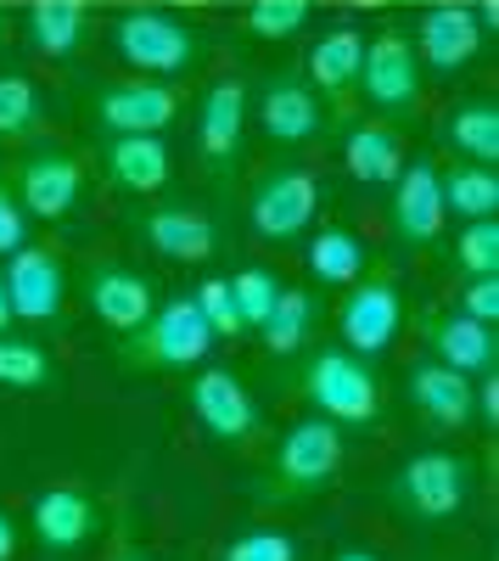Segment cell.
I'll use <instances>...</instances> for the list:
<instances>
[{
	"label": "cell",
	"mask_w": 499,
	"mask_h": 561,
	"mask_svg": "<svg viewBox=\"0 0 499 561\" xmlns=\"http://www.w3.org/2000/svg\"><path fill=\"white\" fill-rule=\"evenodd\" d=\"M314 12V0H247V34L258 39H292Z\"/></svg>",
	"instance_id": "d6a6232c"
},
{
	"label": "cell",
	"mask_w": 499,
	"mask_h": 561,
	"mask_svg": "<svg viewBox=\"0 0 499 561\" xmlns=\"http://www.w3.org/2000/svg\"><path fill=\"white\" fill-rule=\"evenodd\" d=\"M113 51L147 79H169V73H186L202 57V39L192 23H179L174 12H147L135 7L113 23Z\"/></svg>",
	"instance_id": "7a4b0ae2"
},
{
	"label": "cell",
	"mask_w": 499,
	"mask_h": 561,
	"mask_svg": "<svg viewBox=\"0 0 499 561\" xmlns=\"http://www.w3.org/2000/svg\"><path fill=\"white\" fill-rule=\"evenodd\" d=\"M410 399H416V410L432 421V427H443V433H455V427H466V421H477V377H461V370H449L438 359H427V365L410 370Z\"/></svg>",
	"instance_id": "9a60e30c"
},
{
	"label": "cell",
	"mask_w": 499,
	"mask_h": 561,
	"mask_svg": "<svg viewBox=\"0 0 499 561\" xmlns=\"http://www.w3.org/2000/svg\"><path fill=\"white\" fill-rule=\"evenodd\" d=\"M34 534L45 550H79L90 534H96V500L73 483H57L34 500Z\"/></svg>",
	"instance_id": "ac0fdd59"
},
{
	"label": "cell",
	"mask_w": 499,
	"mask_h": 561,
	"mask_svg": "<svg viewBox=\"0 0 499 561\" xmlns=\"http://www.w3.org/2000/svg\"><path fill=\"white\" fill-rule=\"evenodd\" d=\"M483 28L472 18V0H432L427 18H421V62L432 73H461L477 51H483Z\"/></svg>",
	"instance_id": "4fadbf2b"
},
{
	"label": "cell",
	"mask_w": 499,
	"mask_h": 561,
	"mask_svg": "<svg viewBox=\"0 0 499 561\" xmlns=\"http://www.w3.org/2000/svg\"><path fill=\"white\" fill-rule=\"evenodd\" d=\"M303 393L337 427H365V421L382 415V388L371 377V365L353 348H321L303 370Z\"/></svg>",
	"instance_id": "6da1fadb"
},
{
	"label": "cell",
	"mask_w": 499,
	"mask_h": 561,
	"mask_svg": "<svg viewBox=\"0 0 499 561\" xmlns=\"http://www.w3.org/2000/svg\"><path fill=\"white\" fill-rule=\"evenodd\" d=\"M461 314H472V320H483V325L499 320V275H466Z\"/></svg>",
	"instance_id": "8d00e7d4"
},
{
	"label": "cell",
	"mask_w": 499,
	"mask_h": 561,
	"mask_svg": "<svg viewBox=\"0 0 499 561\" xmlns=\"http://www.w3.org/2000/svg\"><path fill=\"white\" fill-rule=\"evenodd\" d=\"M359 57H365V34H359L353 23L326 28L321 39L309 45V79H314V90H332V96L353 90V79H359Z\"/></svg>",
	"instance_id": "cb8c5ba5"
},
{
	"label": "cell",
	"mask_w": 499,
	"mask_h": 561,
	"mask_svg": "<svg viewBox=\"0 0 499 561\" xmlns=\"http://www.w3.org/2000/svg\"><path fill=\"white\" fill-rule=\"evenodd\" d=\"M443 135H449V147H455L466 163H499V107L488 96L461 102L455 113H449Z\"/></svg>",
	"instance_id": "4316f807"
},
{
	"label": "cell",
	"mask_w": 499,
	"mask_h": 561,
	"mask_svg": "<svg viewBox=\"0 0 499 561\" xmlns=\"http://www.w3.org/2000/svg\"><path fill=\"white\" fill-rule=\"evenodd\" d=\"M432 348H438V365L461 370V377H483V370H494V359H499L494 325H483V320H472L461 309L432 320Z\"/></svg>",
	"instance_id": "7402d4cb"
},
{
	"label": "cell",
	"mask_w": 499,
	"mask_h": 561,
	"mask_svg": "<svg viewBox=\"0 0 499 561\" xmlns=\"http://www.w3.org/2000/svg\"><path fill=\"white\" fill-rule=\"evenodd\" d=\"M174 113H179L174 84L147 79V73L141 79H118V84H107L96 96V118L113 135H158V129L174 124Z\"/></svg>",
	"instance_id": "30bf717a"
},
{
	"label": "cell",
	"mask_w": 499,
	"mask_h": 561,
	"mask_svg": "<svg viewBox=\"0 0 499 561\" xmlns=\"http://www.w3.org/2000/svg\"><path fill=\"white\" fill-rule=\"evenodd\" d=\"M309 325H314V304H309V293L281 287V293H276V309H269V320L258 325V337H264L269 354H298V348L309 343Z\"/></svg>",
	"instance_id": "f1b7e54d"
},
{
	"label": "cell",
	"mask_w": 499,
	"mask_h": 561,
	"mask_svg": "<svg viewBox=\"0 0 499 561\" xmlns=\"http://www.w3.org/2000/svg\"><path fill=\"white\" fill-rule=\"evenodd\" d=\"M466 489H472V466L449 449H432V455H416L398 466L393 478V500L398 511H410L421 523H438V517H455L466 505Z\"/></svg>",
	"instance_id": "5b68a950"
},
{
	"label": "cell",
	"mask_w": 499,
	"mask_h": 561,
	"mask_svg": "<svg viewBox=\"0 0 499 561\" xmlns=\"http://www.w3.org/2000/svg\"><path fill=\"white\" fill-rule=\"evenodd\" d=\"M141 237L152 242V253L174 259V264H202L213 259L219 237H213V219L202 208H152L141 219Z\"/></svg>",
	"instance_id": "44dd1931"
},
{
	"label": "cell",
	"mask_w": 499,
	"mask_h": 561,
	"mask_svg": "<svg viewBox=\"0 0 499 561\" xmlns=\"http://www.w3.org/2000/svg\"><path fill=\"white\" fill-rule=\"evenodd\" d=\"M314 208H321V185H314L309 169H269L253 185L247 219L264 242H298L314 225Z\"/></svg>",
	"instance_id": "8992f818"
},
{
	"label": "cell",
	"mask_w": 499,
	"mask_h": 561,
	"mask_svg": "<svg viewBox=\"0 0 499 561\" xmlns=\"http://www.w3.org/2000/svg\"><path fill=\"white\" fill-rule=\"evenodd\" d=\"M477 421H483V427H494V421H499V382H494V370H483V377H477Z\"/></svg>",
	"instance_id": "f35d334b"
},
{
	"label": "cell",
	"mask_w": 499,
	"mask_h": 561,
	"mask_svg": "<svg viewBox=\"0 0 499 561\" xmlns=\"http://www.w3.org/2000/svg\"><path fill=\"white\" fill-rule=\"evenodd\" d=\"M219 561H298V545L281 528H247V534H236L231 545H224Z\"/></svg>",
	"instance_id": "e575fe53"
},
{
	"label": "cell",
	"mask_w": 499,
	"mask_h": 561,
	"mask_svg": "<svg viewBox=\"0 0 499 561\" xmlns=\"http://www.w3.org/2000/svg\"><path fill=\"white\" fill-rule=\"evenodd\" d=\"M107 174H113L118 192L152 197V192H163V185H169L174 158L163 147V135H113L107 140Z\"/></svg>",
	"instance_id": "e0dca14e"
},
{
	"label": "cell",
	"mask_w": 499,
	"mask_h": 561,
	"mask_svg": "<svg viewBox=\"0 0 499 561\" xmlns=\"http://www.w3.org/2000/svg\"><path fill=\"white\" fill-rule=\"evenodd\" d=\"M12 320L18 314H12V298H7V280H0V332H12Z\"/></svg>",
	"instance_id": "b9f144b4"
},
{
	"label": "cell",
	"mask_w": 499,
	"mask_h": 561,
	"mask_svg": "<svg viewBox=\"0 0 499 561\" xmlns=\"http://www.w3.org/2000/svg\"><path fill=\"white\" fill-rule=\"evenodd\" d=\"M276 293H281V280L269 275V270H258V264H247V270L231 275V298H236V314H242V332H258V325L269 320Z\"/></svg>",
	"instance_id": "f546056e"
},
{
	"label": "cell",
	"mask_w": 499,
	"mask_h": 561,
	"mask_svg": "<svg viewBox=\"0 0 499 561\" xmlns=\"http://www.w3.org/2000/svg\"><path fill=\"white\" fill-rule=\"evenodd\" d=\"M90 314H96L107 332H135V325H147L152 314V287L135 270H118V264H102L90 270Z\"/></svg>",
	"instance_id": "d6986e66"
},
{
	"label": "cell",
	"mask_w": 499,
	"mask_h": 561,
	"mask_svg": "<svg viewBox=\"0 0 499 561\" xmlns=\"http://www.w3.org/2000/svg\"><path fill=\"white\" fill-rule=\"evenodd\" d=\"M258 124L269 140H281V147H303V140L321 129V102H314V90L292 73L269 79L264 84V102H258Z\"/></svg>",
	"instance_id": "ffe728a7"
},
{
	"label": "cell",
	"mask_w": 499,
	"mask_h": 561,
	"mask_svg": "<svg viewBox=\"0 0 499 561\" xmlns=\"http://www.w3.org/2000/svg\"><path fill=\"white\" fill-rule=\"evenodd\" d=\"M242 129H247V84L242 79H213L202 107H197V152L208 163H231L236 147H242Z\"/></svg>",
	"instance_id": "2e32d148"
},
{
	"label": "cell",
	"mask_w": 499,
	"mask_h": 561,
	"mask_svg": "<svg viewBox=\"0 0 499 561\" xmlns=\"http://www.w3.org/2000/svg\"><path fill=\"white\" fill-rule=\"evenodd\" d=\"M23 242H28V214L7 185H0V253H18Z\"/></svg>",
	"instance_id": "74e56055"
},
{
	"label": "cell",
	"mask_w": 499,
	"mask_h": 561,
	"mask_svg": "<svg viewBox=\"0 0 499 561\" xmlns=\"http://www.w3.org/2000/svg\"><path fill=\"white\" fill-rule=\"evenodd\" d=\"M337 332H343V348L353 354H387L404 332V298L393 280H365L359 275L343 309H337Z\"/></svg>",
	"instance_id": "52a82bcc"
},
{
	"label": "cell",
	"mask_w": 499,
	"mask_h": 561,
	"mask_svg": "<svg viewBox=\"0 0 499 561\" xmlns=\"http://www.w3.org/2000/svg\"><path fill=\"white\" fill-rule=\"evenodd\" d=\"M51 377V359H45L39 343L0 332V388H39Z\"/></svg>",
	"instance_id": "1f68e13d"
},
{
	"label": "cell",
	"mask_w": 499,
	"mask_h": 561,
	"mask_svg": "<svg viewBox=\"0 0 499 561\" xmlns=\"http://www.w3.org/2000/svg\"><path fill=\"white\" fill-rule=\"evenodd\" d=\"M337 561H376V556H365V550H343Z\"/></svg>",
	"instance_id": "7bdbcfd3"
},
{
	"label": "cell",
	"mask_w": 499,
	"mask_h": 561,
	"mask_svg": "<svg viewBox=\"0 0 499 561\" xmlns=\"http://www.w3.org/2000/svg\"><path fill=\"white\" fill-rule=\"evenodd\" d=\"M276 478L287 489H321L343 472V433H337V421L326 415H309L298 421V427H287V438L276 444Z\"/></svg>",
	"instance_id": "9c48e42d"
},
{
	"label": "cell",
	"mask_w": 499,
	"mask_h": 561,
	"mask_svg": "<svg viewBox=\"0 0 499 561\" xmlns=\"http://www.w3.org/2000/svg\"><path fill=\"white\" fill-rule=\"evenodd\" d=\"M192 304L202 309L213 337H242V314H236V298H231V280H202V287L192 293Z\"/></svg>",
	"instance_id": "d590c367"
},
{
	"label": "cell",
	"mask_w": 499,
	"mask_h": 561,
	"mask_svg": "<svg viewBox=\"0 0 499 561\" xmlns=\"http://www.w3.org/2000/svg\"><path fill=\"white\" fill-rule=\"evenodd\" d=\"M84 28H90L84 0H34L28 7V39H34L39 57H57V62L73 57Z\"/></svg>",
	"instance_id": "d4e9b609"
},
{
	"label": "cell",
	"mask_w": 499,
	"mask_h": 561,
	"mask_svg": "<svg viewBox=\"0 0 499 561\" xmlns=\"http://www.w3.org/2000/svg\"><path fill=\"white\" fill-rule=\"evenodd\" d=\"M84 197V163L73 152H34L18 169V203L28 219H68Z\"/></svg>",
	"instance_id": "7c38bea8"
},
{
	"label": "cell",
	"mask_w": 499,
	"mask_h": 561,
	"mask_svg": "<svg viewBox=\"0 0 499 561\" xmlns=\"http://www.w3.org/2000/svg\"><path fill=\"white\" fill-rule=\"evenodd\" d=\"M12 556H18V523L0 511V561H12Z\"/></svg>",
	"instance_id": "60d3db41"
},
{
	"label": "cell",
	"mask_w": 499,
	"mask_h": 561,
	"mask_svg": "<svg viewBox=\"0 0 499 561\" xmlns=\"http://www.w3.org/2000/svg\"><path fill=\"white\" fill-rule=\"evenodd\" d=\"M455 264L466 275H494L499 270V225L494 219H466L461 242H455Z\"/></svg>",
	"instance_id": "836d02e7"
},
{
	"label": "cell",
	"mask_w": 499,
	"mask_h": 561,
	"mask_svg": "<svg viewBox=\"0 0 499 561\" xmlns=\"http://www.w3.org/2000/svg\"><path fill=\"white\" fill-rule=\"evenodd\" d=\"M359 90L365 102L387 118H410L421 107V57L416 45L398 28H382L376 39H365V57H359Z\"/></svg>",
	"instance_id": "277c9868"
},
{
	"label": "cell",
	"mask_w": 499,
	"mask_h": 561,
	"mask_svg": "<svg viewBox=\"0 0 499 561\" xmlns=\"http://www.w3.org/2000/svg\"><path fill=\"white\" fill-rule=\"evenodd\" d=\"M309 275L321 280V287H353V280L365 275V242L343 225H326L321 237L309 242Z\"/></svg>",
	"instance_id": "83f0119b"
},
{
	"label": "cell",
	"mask_w": 499,
	"mask_h": 561,
	"mask_svg": "<svg viewBox=\"0 0 499 561\" xmlns=\"http://www.w3.org/2000/svg\"><path fill=\"white\" fill-rule=\"evenodd\" d=\"M343 163H348V174L359 180V185H393L398 180V169H404V147H398V135L387 129V124H353L348 129V140H343Z\"/></svg>",
	"instance_id": "603a6c76"
},
{
	"label": "cell",
	"mask_w": 499,
	"mask_h": 561,
	"mask_svg": "<svg viewBox=\"0 0 499 561\" xmlns=\"http://www.w3.org/2000/svg\"><path fill=\"white\" fill-rule=\"evenodd\" d=\"M124 561H152V556H124Z\"/></svg>",
	"instance_id": "ee69618b"
},
{
	"label": "cell",
	"mask_w": 499,
	"mask_h": 561,
	"mask_svg": "<svg viewBox=\"0 0 499 561\" xmlns=\"http://www.w3.org/2000/svg\"><path fill=\"white\" fill-rule=\"evenodd\" d=\"M192 415L202 421L213 438H224V444H242V438L258 433V404H253V393L231 377V370H219V365L197 370V382H192Z\"/></svg>",
	"instance_id": "5bb4252c"
},
{
	"label": "cell",
	"mask_w": 499,
	"mask_h": 561,
	"mask_svg": "<svg viewBox=\"0 0 499 561\" xmlns=\"http://www.w3.org/2000/svg\"><path fill=\"white\" fill-rule=\"evenodd\" d=\"M7 298H12V314L28 320V325H57L62 320V298H68V275H62V259L51 248H18L7 253Z\"/></svg>",
	"instance_id": "ba28073f"
},
{
	"label": "cell",
	"mask_w": 499,
	"mask_h": 561,
	"mask_svg": "<svg viewBox=\"0 0 499 561\" xmlns=\"http://www.w3.org/2000/svg\"><path fill=\"white\" fill-rule=\"evenodd\" d=\"M39 118V84L28 73H0V140L28 135Z\"/></svg>",
	"instance_id": "4dcf8cb0"
},
{
	"label": "cell",
	"mask_w": 499,
	"mask_h": 561,
	"mask_svg": "<svg viewBox=\"0 0 499 561\" xmlns=\"http://www.w3.org/2000/svg\"><path fill=\"white\" fill-rule=\"evenodd\" d=\"M213 332L192 298H169L147 314V325L129 332V359L135 365H158V370H192L197 359H208Z\"/></svg>",
	"instance_id": "3957f363"
},
{
	"label": "cell",
	"mask_w": 499,
	"mask_h": 561,
	"mask_svg": "<svg viewBox=\"0 0 499 561\" xmlns=\"http://www.w3.org/2000/svg\"><path fill=\"white\" fill-rule=\"evenodd\" d=\"M443 185V208L455 219H494L499 214V174L494 163H455L449 174H438Z\"/></svg>",
	"instance_id": "484cf974"
},
{
	"label": "cell",
	"mask_w": 499,
	"mask_h": 561,
	"mask_svg": "<svg viewBox=\"0 0 499 561\" xmlns=\"http://www.w3.org/2000/svg\"><path fill=\"white\" fill-rule=\"evenodd\" d=\"M449 225V208H443V185H438V169L427 158L404 163L398 180H393V230L398 242L410 248H432Z\"/></svg>",
	"instance_id": "8fae6325"
},
{
	"label": "cell",
	"mask_w": 499,
	"mask_h": 561,
	"mask_svg": "<svg viewBox=\"0 0 499 561\" xmlns=\"http://www.w3.org/2000/svg\"><path fill=\"white\" fill-rule=\"evenodd\" d=\"M472 18H477L483 34H494L499 28V0H472Z\"/></svg>",
	"instance_id": "ab89813d"
},
{
	"label": "cell",
	"mask_w": 499,
	"mask_h": 561,
	"mask_svg": "<svg viewBox=\"0 0 499 561\" xmlns=\"http://www.w3.org/2000/svg\"><path fill=\"white\" fill-rule=\"evenodd\" d=\"M0 28H7V23H0Z\"/></svg>",
	"instance_id": "f6af8a7d"
}]
</instances>
